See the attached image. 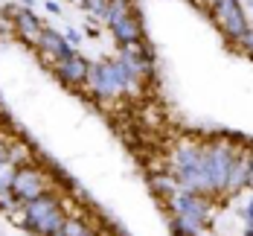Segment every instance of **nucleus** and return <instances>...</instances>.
<instances>
[{
    "label": "nucleus",
    "mask_w": 253,
    "mask_h": 236,
    "mask_svg": "<svg viewBox=\"0 0 253 236\" xmlns=\"http://www.w3.org/2000/svg\"><path fill=\"white\" fill-rule=\"evenodd\" d=\"M15 222L24 225L26 231H32V234L50 236V234H58V231L64 228L67 216H64V210H61V201H58L55 195H50V192H44V195L26 201L24 216H21V219L15 216Z\"/></svg>",
    "instance_id": "1"
},
{
    "label": "nucleus",
    "mask_w": 253,
    "mask_h": 236,
    "mask_svg": "<svg viewBox=\"0 0 253 236\" xmlns=\"http://www.w3.org/2000/svg\"><path fill=\"white\" fill-rule=\"evenodd\" d=\"M212 18H215V24L221 26V32L227 35L230 41H239L251 29L245 12H242V6H239V0H218L212 6Z\"/></svg>",
    "instance_id": "2"
},
{
    "label": "nucleus",
    "mask_w": 253,
    "mask_h": 236,
    "mask_svg": "<svg viewBox=\"0 0 253 236\" xmlns=\"http://www.w3.org/2000/svg\"><path fill=\"white\" fill-rule=\"evenodd\" d=\"M207 155H210V169H212V181H215V192H224V187H227V178L230 172H233V166H236V149L230 146V143H210L207 146Z\"/></svg>",
    "instance_id": "3"
},
{
    "label": "nucleus",
    "mask_w": 253,
    "mask_h": 236,
    "mask_svg": "<svg viewBox=\"0 0 253 236\" xmlns=\"http://www.w3.org/2000/svg\"><path fill=\"white\" fill-rule=\"evenodd\" d=\"M12 192H15V198L18 201H32V198H38V195H44L47 192V178H44V172L41 169H35V166H18L15 169V178H12Z\"/></svg>",
    "instance_id": "4"
},
{
    "label": "nucleus",
    "mask_w": 253,
    "mask_h": 236,
    "mask_svg": "<svg viewBox=\"0 0 253 236\" xmlns=\"http://www.w3.org/2000/svg\"><path fill=\"white\" fill-rule=\"evenodd\" d=\"M87 82H90V91L96 96H117V94H123V79H120L117 61L93 64L90 73H87Z\"/></svg>",
    "instance_id": "5"
},
{
    "label": "nucleus",
    "mask_w": 253,
    "mask_h": 236,
    "mask_svg": "<svg viewBox=\"0 0 253 236\" xmlns=\"http://www.w3.org/2000/svg\"><path fill=\"white\" fill-rule=\"evenodd\" d=\"M172 207H175V216L195 219L201 225H207V219H210V201H207V195H201V192L177 189L175 195H172Z\"/></svg>",
    "instance_id": "6"
},
{
    "label": "nucleus",
    "mask_w": 253,
    "mask_h": 236,
    "mask_svg": "<svg viewBox=\"0 0 253 236\" xmlns=\"http://www.w3.org/2000/svg\"><path fill=\"white\" fill-rule=\"evenodd\" d=\"M55 70H58V79L67 82V85H84V82H87V73H90V64H87L79 52H73V55H67V58H58Z\"/></svg>",
    "instance_id": "7"
},
{
    "label": "nucleus",
    "mask_w": 253,
    "mask_h": 236,
    "mask_svg": "<svg viewBox=\"0 0 253 236\" xmlns=\"http://www.w3.org/2000/svg\"><path fill=\"white\" fill-rule=\"evenodd\" d=\"M15 29H18V35H21L24 41H29V44H38V41H41V32H44V26L38 24V18H35L26 6L15 12Z\"/></svg>",
    "instance_id": "8"
},
{
    "label": "nucleus",
    "mask_w": 253,
    "mask_h": 236,
    "mask_svg": "<svg viewBox=\"0 0 253 236\" xmlns=\"http://www.w3.org/2000/svg\"><path fill=\"white\" fill-rule=\"evenodd\" d=\"M38 47L47 52V55H55V58H67V55H73V44L64 38V35H58V32H52V29H44L41 32V41H38Z\"/></svg>",
    "instance_id": "9"
},
{
    "label": "nucleus",
    "mask_w": 253,
    "mask_h": 236,
    "mask_svg": "<svg viewBox=\"0 0 253 236\" xmlns=\"http://www.w3.org/2000/svg\"><path fill=\"white\" fill-rule=\"evenodd\" d=\"M111 32H114V38H117L120 44H137V41L143 38V26H140V21L134 18V12L126 15L123 21L111 24Z\"/></svg>",
    "instance_id": "10"
},
{
    "label": "nucleus",
    "mask_w": 253,
    "mask_h": 236,
    "mask_svg": "<svg viewBox=\"0 0 253 236\" xmlns=\"http://www.w3.org/2000/svg\"><path fill=\"white\" fill-rule=\"evenodd\" d=\"M248 172H251V157H239L236 166H233V172H230V178H227L224 192H236V189L248 187Z\"/></svg>",
    "instance_id": "11"
},
{
    "label": "nucleus",
    "mask_w": 253,
    "mask_h": 236,
    "mask_svg": "<svg viewBox=\"0 0 253 236\" xmlns=\"http://www.w3.org/2000/svg\"><path fill=\"white\" fill-rule=\"evenodd\" d=\"M29 157H32V152L26 149L24 143H12V146H9V163H15V166H26Z\"/></svg>",
    "instance_id": "12"
},
{
    "label": "nucleus",
    "mask_w": 253,
    "mask_h": 236,
    "mask_svg": "<svg viewBox=\"0 0 253 236\" xmlns=\"http://www.w3.org/2000/svg\"><path fill=\"white\" fill-rule=\"evenodd\" d=\"M90 228L84 225V222H79V219H67L64 222V228H61V234H67V236H82V234H87Z\"/></svg>",
    "instance_id": "13"
},
{
    "label": "nucleus",
    "mask_w": 253,
    "mask_h": 236,
    "mask_svg": "<svg viewBox=\"0 0 253 236\" xmlns=\"http://www.w3.org/2000/svg\"><path fill=\"white\" fill-rule=\"evenodd\" d=\"M108 3H111V0H84V9H90L93 15H102V18H105V12H108Z\"/></svg>",
    "instance_id": "14"
},
{
    "label": "nucleus",
    "mask_w": 253,
    "mask_h": 236,
    "mask_svg": "<svg viewBox=\"0 0 253 236\" xmlns=\"http://www.w3.org/2000/svg\"><path fill=\"white\" fill-rule=\"evenodd\" d=\"M152 184L160 189V192H172L175 187H180V184H175V181H169V178H152Z\"/></svg>",
    "instance_id": "15"
},
{
    "label": "nucleus",
    "mask_w": 253,
    "mask_h": 236,
    "mask_svg": "<svg viewBox=\"0 0 253 236\" xmlns=\"http://www.w3.org/2000/svg\"><path fill=\"white\" fill-rule=\"evenodd\" d=\"M239 47L248 52V55H253V29H248V32L239 38Z\"/></svg>",
    "instance_id": "16"
},
{
    "label": "nucleus",
    "mask_w": 253,
    "mask_h": 236,
    "mask_svg": "<svg viewBox=\"0 0 253 236\" xmlns=\"http://www.w3.org/2000/svg\"><path fill=\"white\" fill-rule=\"evenodd\" d=\"M67 41H70L73 47L79 44V32H76V29H67Z\"/></svg>",
    "instance_id": "17"
},
{
    "label": "nucleus",
    "mask_w": 253,
    "mask_h": 236,
    "mask_svg": "<svg viewBox=\"0 0 253 236\" xmlns=\"http://www.w3.org/2000/svg\"><path fill=\"white\" fill-rule=\"evenodd\" d=\"M245 219H248V225H253V201L245 207Z\"/></svg>",
    "instance_id": "18"
},
{
    "label": "nucleus",
    "mask_w": 253,
    "mask_h": 236,
    "mask_svg": "<svg viewBox=\"0 0 253 236\" xmlns=\"http://www.w3.org/2000/svg\"><path fill=\"white\" fill-rule=\"evenodd\" d=\"M0 157H3V160H9V146H6L3 140H0Z\"/></svg>",
    "instance_id": "19"
},
{
    "label": "nucleus",
    "mask_w": 253,
    "mask_h": 236,
    "mask_svg": "<svg viewBox=\"0 0 253 236\" xmlns=\"http://www.w3.org/2000/svg\"><path fill=\"white\" fill-rule=\"evenodd\" d=\"M248 187H253V155H251V172H248Z\"/></svg>",
    "instance_id": "20"
},
{
    "label": "nucleus",
    "mask_w": 253,
    "mask_h": 236,
    "mask_svg": "<svg viewBox=\"0 0 253 236\" xmlns=\"http://www.w3.org/2000/svg\"><path fill=\"white\" fill-rule=\"evenodd\" d=\"M18 3H21V6H26V9H29V6L35 3V0H18Z\"/></svg>",
    "instance_id": "21"
},
{
    "label": "nucleus",
    "mask_w": 253,
    "mask_h": 236,
    "mask_svg": "<svg viewBox=\"0 0 253 236\" xmlns=\"http://www.w3.org/2000/svg\"><path fill=\"white\" fill-rule=\"evenodd\" d=\"M6 29V18H3V12H0V32Z\"/></svg>",
    "instance_id": "22"
},
{
    "label": "nucleus",
    "mask_w": 253,
    "mask_h": 236,
    "mask_svg": "<svg viewBox=\"0 0 253 236\" xmlns=\"http://www.w3.org/2000/svg\"><path fill=\"white\" fill-rule=\"evenodd\" d=\"M6 163H9V160H3V157H0V172H3V169H6Z\"/></svg>",
    "instance_id": "23"
},
{
    "label": "nucleus",
    "mask_w": 253,
    "mask_h": 236,
    "mask_svg": "<svg viewBox=\"0 0 253 236\" xmlns=\"http://www.w3.org/2000/svg\"><path fill=\"white\" fill-rule=\"evenodd\" d=\"M204 3H207V6H210V9H212V6H215V3H218V0H204Z\"/></svg>",
    "instance_id": "24"
},
{
    "label": "nucleus",
    "mask_w": 253,
    "mask_h": 236,
    "mask_svg": "<svg viewBox=\"0 0 253 236\" xmlns=\"http://www.w3.org/2000/svg\"><path fill=\"white\" fill-rule=\"evenodd\" d=\"M245 236H253V225H251V228H248V231H245Z\"/></svg>",
    "instance_id": "25"
},
{
    "label": "nucleus",
    "mask_w": 253,
    "mask_h": 236,
    "mask_svg": "<svg viewBox=\"0 0 253 236\" xmlns=\"http://www.w3.org/2000/svg\"><path fill=\"white\" fill-rule=\"evenodd\" d=\"M82 236H96V234H93V231H87V234H82Z\"/></svg>",
    "instance_id": "26"
},
{
    "label": "nucleus",
    "mask_w": 253,
    "mask_h": 236,
    "mask_svg": "<svg viewBox=\"0 0 253 236\" xmlns=\"http://www.w3.org/2000/svg\"><path fill=\"white\" fill-rule=\"evenodd\" d=\"M50 236H67V234H61V231H58V234H50Z\"/></svg>",
    "instance_id": "27"
},
{
    "label": "nucleus",
    "mask_w": 253,
    "mask_h": 236,
    "mask_svg": "<svg viewBox=\"0 0 253 236\" xmlns=\"http://www.w3.org/2000/svg\"><path fill=\"white\" fill-rule=\"evenodd\" d=\"M251 6H253V0H251Z\"/></svg>",
    "instance_id": "28"
}]
</instances>
